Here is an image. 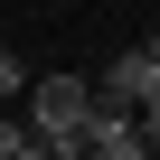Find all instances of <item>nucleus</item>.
Returning a JSON list of instances; mask_svg holds the SVG:
<instances>
[{
	"label": "nucleus",
	"instance_id": "f257e3e1",
	"mask_svg": "<svg viewBox=\"0 0 160 160\" xmlns=\"http://www.w3.org/2000/svg\"><path fill=\"white\" fill-rule=\"evenodd\" d=\"M19 132H28L47 160H75V151H85V132H94V94H85V75H28Z\"/></svg>",
	"mask_w": 160,
	"mask_h": 160
},
{
	"label": "nucleus",
	"instance_id": "f03ea898",
	"mask_svg": "<svg viewBox=\"0 0 160 160\" xmlns=\"http://www.w3.org/2000/svg\"><path fill=\"white\" fill-rule=\"evenodd\" d=\"M85 94H94V113H151V104H160V38L122 47V57H113V66L94 75Z\"/></svg>",
	"mask_w": 160,
	"mask_h": 160
},
{
	"label": "nucleus",
	"instance_id": "7ed1b4c3",
	"mask_svg": "<svg viewBox=\"0 0 160 160\" xmlns=\"http://www.w3.org/2000/svg\"><path fill=\"white\" fill-rule=\"evenodd\" d=\"M75 160H151V151H141V122L132 113H94V132H85Z\"/></svg>",
	"mask_w": 160,
	"mask_h": 160
},
{
	"label": "nucleus",
	"instance_id": "20e7f679",
	"mask_svg": "<svg viewBox=\"0 0 160 160\" xmlns=\"http://www.w3.org/2000/svg\"><path fill=\"white\" fill-rule=\"evenodd\" d=\"M0 160H47V151H38L28 132H19V113H0Z\"/></svg>",
	"mask_w": 160,
	"mask_h": 160
},
{
	"label": "nucleus",
	"instance_id": "39448f33",
	"mask_svg": "<svg viewBox=\"0 0 160 160\" xmlns=\"http://www.w3.org/2000/svg\"><path fill=\"white\" fill-rule=\"evenodd\" d=\"M0 94H28V66H19L10 47H0Z\"/></svg>",
	"mask_w": 160,
	"mask_h": 160
}]
</instances>
